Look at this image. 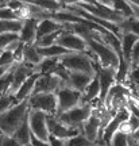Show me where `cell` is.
I'll use <instances>...</instances> for the list:
<instances>
[{"mask_svg": "<svg viewBox=\"0 0 139 146\" xmlns=\"http://www.w3.org/2000/svg\"><path fill=\"white\" fill-rule=\"evenodd\" d=\"M28 111H30V103L27 99L0 114V133L3 135L12 137L14 133L18 130V127L22 125V122L24 120V118L28 115Z\"/></svg>", "mask_w": 139, "mask_h": 146, "instance_id": "cell-1", "label": "cell"}, {"mask_svg": "<svg viewBox=\"0 0 139 146\" xmlns=\"http://www.w3.org/2000/svg\"><path fill=\"white\" fill-rule=\"evenodd\" d=\"M87 45L89 56L101 68L112 69L115 72L118 70L119 65H120V58L112 47H109L107 43L101 41H96V39H87Z\"/></svg>", "mask_w": 139, "mask_h": 146, "instance_id": "cell-2", "label": "cell"}, {"mask_svg": "<svg viewBox=\"0 0 139 146\" xmlns=\"http://www.w3.org/2000/svg\"><path fill=\"white\" fill-rule=\"evenodd\" d=\"M96 61L89 56V53H69L61 58V65L69 72L87 73L89 76H96Z\"/></svg>", "mask_w": 139, "mask_h": 146, "instance_id": "cell-3", "label": "cell"}, {"mask_svg": "<svg viewBox=\"0 0 139 146\" xmlns=\"http://www.w3.org/2000/svg\"><path fill=\"white\" fill-rule=\"evenodd\" d=\"M92 110H93V104L83 103V104L69 110L66 112H62V114L57 115L56 118L62 125L68 126L70 129H76V130L81 131V127L89 119V116L92 114Z\"/></svg>", "mask_w": 139, "mask_h": 146, "instance_id": "cell-4", "label": "cell"}, {"mask_svg": "<svg viewBox=\"0 0 139 146\" xmlns=\"http://www.w3.org/2000/svg\"><path fill=\"white\" fill-rule=\"evenodd\" d=\"M78 7H81L85 12L91 14L92 16L101 19V21L109 22L112 25L119 26L122 22L124 21V18L120 14H118L116 11L111 10L109 7H105L104 4H101V1H92V0H87V1H74Z\"/></svg>", "mask_w": 139, "mask_h": 146, "instance_id": "cell-5", "label": "cell"}, {"mask_svg": "<svg viewBox=\"0 0 139 146\" xmlns=\"http://www.w3.org/2000/svg\"><path fill=\"white\" fill-rule=\"evenodd\" d=\"M47 116L49 115L42 111H35V110L28 111V125H30L31 135L43 142H49L50 139V133L47 127Z\"/></svg>", "mask_w": 139, "mask_h": 146, "instance_id": "cell-6", "label": "cell"}, {"mask_svg": "<svg viewBox=\"0 0 139 146\" xmlns=\"http://www.w3.org/2000/svg\"><path fill=\"white\" fill-rule=\"evenodd\" d=\"M56 96H57V104H58V114L57 115L66 112L69 110L83 104V94L69 88L68 85H64V87L58 89Z\"/></svg>", "mask_w": 139, "mask_h": 146, "instance_id": "cell-7", "label": "cell"}, {"mask_svg": "<svg viewBox=\"0 0 139 146\" xmlns=\"http://www.w3.org/2000/svg\"><path fill=\"white\" fill-rule=\"evenodd\" d=\"M30 110L42 111L49 116H57L58 114V104H57L56 94H36L32 95L30 99Z\"/></svg>", "mask_w": 139, "mask_h": 146, "instance_id": "cell-8", "label": "cell"}, {"mask_svg": "<svg viewBox=\"0 0 139 146\" xmlns=\"http://www.w3.org/2000/svg\"><path fill=\"white\" fill-rule=\"evenodd\" d=\"M56 43L72 53H87L88 52L87 41L84 38H81V36H78L77 34H74L72 31H68V30H64V33L58 36Z\"/></svg>", "mask_w": 139, "mask_h": 146, "instance_id": "cell-9", "label": "cell"}, {"mask_svg": "<svg viewBox=\"0 0 139 146\" xmlns=\"http://www.w3.org/2000/svg\"><path fill=\"white\" fill-rule=\"evenodd\" d=\"M128 118H130V110L127 108V107L120 108L116 114L113 115V118L108 122V125L105 126V129H104V131H103V137H101V143H103V146H109L112 137L119 131L120 125H122L123 122H126V120H128Z\"/></svg>", "mask_w": 139, "mask_h": 146, "instance_id": "cell-10", "label": "cell"}, {"mask_svg": "<svg viewBox=\"0 0 139 146\" xmlns=\"http://www.w3.org/2000/svg\"><path fill=\"white\" fill-rule=\"evenodd\" d=\"M96 74L99 77V83H100V98H99V103L103 106L108 92L111 91L113 85L116 84V72L112 69H105L101 68L99 64H96Z\"/></svg>", "mask_w": 139, "mask_h": 146, "instance_id": "cell-11", "label": "cell"}, {"mask_svg": "<svg viewBox=\"0 0 139 146\" xmlns=\"http://www.w3.org/2000/svg\"><path fill=\"white\" fill-rule=\"evenodd\" d=\"M65 84L60 77H57L54 73H47V74H41V77L36 80L34 94H57V91L64 87Z\"/></svg>", "mask_w": 139, "mask_h": 146, "instance_id": "cell-12", "label": "cell"}, {"mask_svg": "<svg viewBox=\"0 0 139 146\" xmlns=\"http://www.w3.org/2000/svg\"><path fill=\"white\" fill-rule=\"evenodd\" d=\"M47 127H49L50 135L54 137V138H58L61 141H66V139L72 138V137H76L77 134L81 133L80 130L70 129V127L60 123L56 116H47Z\"/></svg>", "mask_w": 139, "mask_h": 146, "instance_id": "cell-13", "label": "cell"}, {"mask_svg": "<svg viewBox=\"0 0 139 146\" xmlns=\"http://www.w3.org/2000/svg\"><path fill=\"white\" fill-rule=\"evenodd\" d=\"M34 73H35V68L34 66L27 65L24 62L15 64V66H14V80H12V85H11L10 94L8 95L15 96V94L22 87V84L24 83L30 76H32Z\"/></svg>", "mask_w": 139, "mask_h": 146, "instance_id": "cell-14", "label": "cell"}, {"mask_svg": "<svg viewBox=\"0 0 139 146\" xmlns=\"http://www.w3.org/2000/svg\"><path fill=\"white\" fill-rule=\"evenodd\" d=\"M39 19L35 18H28L26 21H23V26L19 33V41L24 45H35L38 35H36V30H38V23Z\"/></svg>", "mask_w": 139, "mask_h": 146, "instance_id": "cell-15", "label": "cell"}, {"mask_svg": "<svg viewBox=\"0 0 139 146\" xmlns=\"http://www.w3.org/2000/svg\"><path fill=\"white\" fill-rule=\"evenodd\" d=\"M95 76H89L87 73H80V72H70L69 74V80H68L66 85L69 88L77 91L80 94H84L88 85L91 84Z\"/></svg>", "mask_w": 139, "mask_h": 146, "instance_id": "cell-16", "label": "cell"}, {"mask_svg": "<svg viewBox=\"0 0 139 146\" xmlns=\"http://www.w3.org/2000/svg\"><path fill=\"white\" fill-rule=\"evenodd\" d=\"M139 41V38L128 31H122L120 42H122V56L123 60L131 66V52L134 49L135 43Z\"/></svg>", "mask_w": 139, "mask_h": 146, "instance_id": "cell-17", "label": "cell"}, {"mask_svg": "<svg viewBox=\"0 0 139 146\" xmlns=\"http://www.w3.org/2000/svg\"><path fill=\"white\" fill-rule=\"evenodd\" d=\"M41 77L39 73H34L32 76L27 78L24 83L22 84V87L19 88V91L15 94V100L18 103H21L23 100H27L30 99L32 94H34V88H35V84H36V80Z\"/></svg>", "mask_w": 139, "mask_h": 146, "instance_id": "cell-18", "label": "cell"}, {"mask_svg": "<svg viewBox=\"0 0 139 146\" xmlns=\"http://www.w3.org/2000/svg\"><path fill=\"white\" fill-rule=\"evenodd\" d=\"M60 30H65V25L62 23H58L52 18H47V19H43L38 23V30H36V35L38 38L45 35H49V34H53V33H57Z\"/></svg>", "mask_w": 139, "mask_h": 146, "instance_id": "cell-19", "label": "cell"}, {"mask_svg": "<svg viewBox=\"0 0 139 146\" xmlns=\"http://www.w3.org/2000/svg\"><path fill=\"white\" fill-rule=\"evenodd\" d=\"M14 138L19 142L22 146H31V130L30 125H28V115H27L24 120L22 122V125L18 127V130L14 133Z\"/></svg>", "mask_w": 139, "mask_h": 146, "instance_id": "cell-20", "label": "cell"}, {"mask_svg": "<svg viewBox=\"0 0 139 146\" xmlns=\"http://www.w3.org/2000/svg\"><path fill=\"white\" fill-rule=\"evenodd\" d=\"M99 98H100V83H99V77L96 74L91 81V84L88 85V88L85 89V92L83 94V103L93 104L95 100L99 102Z\"/></svg>", "mask_w": 139, "mask_h": 146, "instance_id": "cell-21", "label": "cell"}, {"mask_svg": "<svg viewBox=\"0 0 139 146\" xmlns=\"http://www.w3.org/2000/svg\"><path fill=\"white\" fill-rule=\"evenodd\" d=\"M42 56L39 54L35 45H24L23 49V62L31 66H38L42 62Z\"/></svg>", "mask_w": 139, "mask_h": 146, "instance_id": "cell-22", "label": "cell"}, {"mask_svg": "<svg viewBox=\"0 0 139 146\" xmlns=\"http://www.w3.org/2000/svg\"><path fill=\"white\" fill-rule=\"evenodd\" d=\"M36 49H38L39 54L42 56V58H62L65 56H68L69 53H72L69 50H66V49H64L62 46H60V45H57V43L50 47H45V49L36 47Z\"/></svg>", "mask_w": 139, "mask_h": 146, "instance_id": "cell-23", "label": "cell"}, {"mask_svg": "<svg viewBox=\"0 0 139 146\" xmlns=\"http://www.w3.org/2000/svg\"><path fill=\"white\" fill-rule=\"evenodd\" d=\"M23 26L22 21H0V35L3 34H19Z\"/></svg>", "mask_w": 139, "mask_h": 146, "instance_id": "cell-24", "label": "cell"}, {"mask_svg": "<svg viewBox=\"0 0 139 146\" xmlns=\"http://www.w3.org/2000/svg\"><path fill=\"white\" fill-rule=\"evenodd\" d=\"M118 27L120 29V31H128L139 38V19L136 16L124 19Z\"/></svg>", "mask_w": 139, "mask_h": 146, "instance_id": "cell-25", "label": "cell"}, {"mask_svg": "<svg viewBox=\"0 0 139 146\" xmlns=\"http://www.w3.org/2000/svg\"><path fill=\"white\" fill-rule=\"evenodd\" d=\"M62 33H64V30H60V31H57V33H53V34H49V35L38 38L35 42V46L39 47V49H45V47H50L53 45H56L58 36L61 35Z\"/></svg>", "mask_w": 139, "mask_h": 146, "instance_id": "cell-26", "label": "cell"}, {"mask_svg": "<svg viewBox=\"0 0 139 146\" xmlns=\"http://www.w3.org/2000/svg\"><path fill=\"white\" fill-rule=\"evenodd\" d=\"M15 66V65H14ZM12 80H14V68L11 69L10 72H7L0 78V96L10 94L11 85H12Z\"/></svg>", "mask_w": 139, "mask_h": 146, "instance_id": "cell-27", "label": "cell"}, {"mask_svg": "<svg viewBox=\"0 0 139 146\" xmlns=\"http://www.w3.org/2000/svg\"><path fill=\"white\" fill-rule=\"evenodd\" d=\"M64 145L65 146H97L89 141L83 133H80L76 137H72V138L66 139V141L64 142Z\"/></svg>", "mask_w": 139, "mask_h": 146, "instance_id": "cell-28", "label": "cell"}, {"mask_svg": "<svg viewBox=\"0 0 139 146\" xmlns=\"http://www.w3.org/2000/svg\"><path fill=\"white\" fill-rule=\"evenodd\" d=\"M109 146H130V137L118 131L111 139Z\"/></svg>", "mask_w": 139, "mask_h": 146, "instance_id": "cell-29", "label": "cell"}, {"mask_svg": "<svg viewBox=\"0 0 139 146\" xmlns=\"http://www.w3.org/2000/svg\"><path fill=\"white\" fill-rule=\"evenodd\" d=\"M18 39H19V34H3V35H0V53L3 52L11 42L18 41Z\"/></svg>", "mask_w": 139, "mask_h": 146, "instance_id": "cell-30", "label": "cell"}, {"mask_svg": "<svg viewBox=\"0 0 139 146\" xmlns=\"http://www.w3.org/2000/svg\"><path fill=\"white\" fill-rule=\"evenodd\" d=\"M14 64H15V58H14L12 52L3 50L0 53V66H8V65H14Z\"/></svg>", "mask_w": 139, "mask_h": 146, "instance_id": "cell-31", "label": "cell"}, {"mask_svg": "<svg viewBox=\"0 0 139 146\" xmlns=\"http://www.w3.org/2000/svg\"><path fill=\"white\" fill-rule=\"evenodd\" d=\"M127 80H130V83L134 84L136 88H139V66H132L131 68Z\"/></svg>", "mask_w": 139, "mask_h": 146, "instance_id": "cell-32", "label": "cell"}, {"mask_svg": "<svg viewBox=\"0 0 139 146\" xmlns=\"http://www.w3.org/2000/svg\"><path fill=\"white\" fill-rule=\"evenodd\" d=\"M138 64H139V41L135 43L134 49L131 52V68L136 66Z\"/></svg>", "mask_w": 139, "mask_h": 146, "instance_id": "cell-33", "label": "cell"}, {"mask_svg": "<svg viewBox=\"0 0 139 146\" xmlns=\"http://www.w3.org/2000/svg\"><path fill=\"white\" fill-rule=\"evenodd\" d=\"M24 7V1H18V0H12V1H7V8L12 10L14 12H18Z\"/></svg>", "mask_w": 139, "mask_h": 146, "instance_id": "cell-34", "label": "cell"}, {"mask_svg": "<svg viewBox=\"0 0 139 146\" xmlns=\"http://www.w3.org/2000/svg\"><path fill=\"white\" fill-rule=\"evenodd\" d=\"M1 143H3V146H22L14 137L8 135H1Z\"/></svg>", "mask_w": 139, "mask_h": 146, "instance_id": "cell-35", "label": "cell"}, {"mask_svg": "<svg viewBox=\"0 0 139 146\" xmlns=\"http://www.w3.org/2000/svg\"><path fill=\"white\" fill-rule=\"evenodd\" d=\"M31 146H52L49 142H43L36 139L35 137H31Z\"/></svg>", "mask_w": 139, "mask_h": 146, "instance_id": "cell-36", "label": "cell"}, {"mask_svg": "<svg viewBox=\"0 0 139 146\" xmlns=\"http://www.w3.org/2000/svg\"><path fill=\"white\" fill-rule=\"evenodd\" d=\"M14 65H15V64H14ZM14 65H8V66H0V78L3 77L7 72H10L11 69L14 68Z\"/></svg>", "mask_w": 139, "mask_h": 146, "instance_id": "cell-37", "label": "cell"}, {"mask_svg": "<svg viewBox=\"0 0 139 146\" xmlns=\"http://www.w3.org/2000/svg\"><path fill=\"white\" fill-rule=\"evenodd\" d=\"M131 139H134L135 142H138V143H139V129H138V130H135L134 133H132V135H131Z\"/></svg>", "mask_w": 139, "mask_h": 146, "instance_id": "cell-38", "label": "cell"}, {"mask_svg": "<svg viewBox=\"0 0 139 146\" xmlns=\"http://www.w3.org/2000/svg\"><path fill=\"white\" fill-rule=\"evenodd\" d=\"M130 146H139V143L135 142L134 139H131V137H130Z\"/></svg>", "mask_w": 139, "mask_h": 146, "instance_id": "cell-39", "label": "cell"}, {"mask_svg": "<svg viewBox=\"0 0 139 146\" xmlns=\"http://www.w3.org/2000/svg\"><path fill=\"white\" fill-rule=\"evenodd\" d=\"M1 135H3V134L0 133V146H3V143H1Z\"/></svg>", "mask_w": 139, "mask_h": 146, "instance_id": "cell-40", "label": "cell"}, {"mask_svg": "<svg viewBox=\"0 0 139 146\" xmlns=\"http://www.w3.org/2000/svg\"><path fill=\"white\" fill-rule=\"evenodd\" d=\"M136 18H138V19H139V15H138V16H136Z\"/></svg>", "mask_w": 139, "mask_h": 146, "instance_id": "cell-41", "label": "cell"}]
</instances>
